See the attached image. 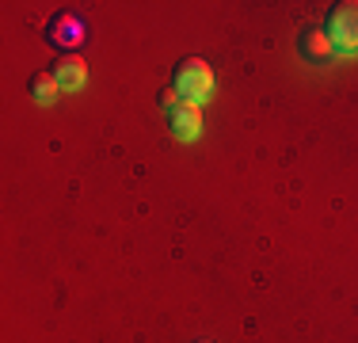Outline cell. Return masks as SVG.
<instances>
[{
    "label": "cell",
    "mask_w": 358,
    "mask_h": 343,
    "mask_svg": "<svg viewBox=\"0 0 358 343\" xmlns=\"http://www.w3.org/2000/svg\"><path fill=\"white\" fill-rule=\"evenodd\" d=\"M324 34L331 38L336 54L355 57L358 54V0H343L328 12V23H324Z\"/></svg>",
    "instance_id": "cell-1"
},
{
    "label": "cell",
    "mask_w": 358,
    "mask_h": 343,
    "mask_svg": "<svg viewBox=\"0 0 358 343\" xmlns=\"http://www.w3.org/2000/svg\"><path fill=\"white\" fill-rule=\"evenodd\" d=\"M210 92H214V69L202 62V57H187L176 69V96L202 107V99H210Z\"/></svg>",
    "instance_id": "cell-2"
},
{
    "label": "cell",
    "mask_w": 358,
    "mask_h": 343,
    "mask_svg": "<svg viewBox=\"0 0 358 343\" xmlns=\"http://www.w3.org/2000/svg\"><path fill=\"white\" fill-rule=\"evenodd\" d=\"M46 34H50V42H54L57 50H69V54H73L76 46L88 42V20H84L80 12H62L54 23H50Z\"/></svg>",
    "instance_id": "cell-3"
},
{
    "label": "cell",
    "mask_w": 358,
    "mask_h": 343,
    "mask_svg": "<svg viewBox=\"0 0 358 343\" xmlns=\"http://www.w3.org/2000/svg\"><path fill=\"white\" fill-rule=\"evenodd\" d=\"M168 126H172V134L179 137V141H194L199 130H202V107L199 103L179 99L176 107H168Z\"/></svg>",
    "instance_id": "cell-4"
},
{
    "label": "cell",
    "mask_w": 358,
    "mask_h": 343,
    "mask_svg": "<svg viewBox=\"0 0 358 343\" xmlns=\"http://www.w3.org/2000/svg\"><path fill=\"white\" fill-rule=\"evenodd\" d=\"M297 54H301L309 65H324V62L336 57V46H331V38L324 31H305L301 42H297Z\"/></svg>",
    "instance_id": "cell-5"
},
{
    "label": "cell",
    "mask_w": 358,
    "mask_h": 343,
    "mask_svg": "<svg viewBox=\"0 0 358 343\" xmlns=\"http://www.w3.org/2000/svg\"><path fill=\"white\" fill-rule=\"evenodd\" d=\"M54 76H57V84H62L65 92H76V88H84V80H88V65H84L80 54H65L62 62L54 65Z\"/></svg>",
    "instance_id": "cell-6"
},
{
    "label": "cell",
    "mask_w": 358,
    "mask_h": 343,
    "mask_svg": "<svg viewBox=\"0 0 358 343\" xmlns=\"http://www.w3.org/2000/svg\"><path fill=\"white\" fill-rule=\"evenodd\" d=\"M57 92H62V84H57L54 73H35L31 76V96H35L38 103H54Z\"/></svg>",
    "instance_id": "cell-7"
},
{
    "label": "cell",
    "mask_w": 358,
    "mask_h": 343,
    "mask_svg": "<svg viewBox=\"0 0 358 343\" xmlns=\"http://www.w3.org/2000/svg\"><path fill=\"white\" fill-rule=\"evenodd\" d=\"M194 343H210V340H194Z\"/></svg>",
    "instance_id": "cell-8"
}]
</instances>
